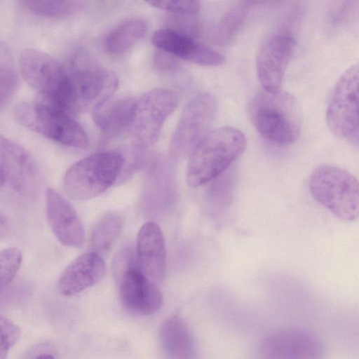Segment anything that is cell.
<instances>
[{
    "mask_svg": "<svg viewBox=\"0 0 359 359\" xmlns=\"http://www.w3.org/2000/svg\"><path fill=\"white\" fill-rule=\"evenodd\" d=\"M248 114L257 131L274 144H290L299 137L301 109L295 97L287 92L263 89L251 99Z\"/></svg>",
    "mask_w": 359,
    "mask_h": 359,
    "instance_id": "6da1fadb",
    "label": "cell"
},
{
    "mask_svg": "<svg viewBox=\"0 0 359 359\" xmlns=\"http://www.w3.org/2000/svg\"><path fill=\"white\" fill-rule=\"evenodd\" d=\"M147 32V24L142 19H133L123 22L107 36L105 48L114 55L123 54L140 40Z\"/></svg>",
    "mask_w": 359,
    "mask_h": 359,
    "instance_id": "44dd1931",
    "label": "cell"
},
{
    "mask_svg": "<svg viewBox=\"0 0 359 359\" xmlns=\"http://www.w3.org/2000/svg\"><path fill=\"white\" fill-rule=\"evenodd\" d=\"M37 165L20 145L0 135V172L5 184L20 194L29 195L39 182Z\"/></svg>",
    "mask_w": 359,
    "mask_h": 359,
    "instance_id": "5bb4252c",
    "label": "cell"
},
{
    "mask_svg": "<svg viewBox=\"0 0 359 359\" xmlns=\"http://www.w3.org/2000/svg\"><path fill=\"white\" fill-rule=\"evenodd\" d=\"M324 353L320 339L300 327L282 328L267 334L260 341L258 353L264 358H320Z\"/></svg>",
    "mask_w": 359,
    "mask_h": 359,
    "instance_id": "8fae6325",
    "label": "cell"
},
{
    "mask_svg": "<svg viewBox=\"0 0 359 359\" xmlns=\"http://www.w3.org/2000/svg\"><path fill=\"white\" fill-rule=\"evenodd\" d=\"M295 47L292 36L287 32H276L260 46L256 56V69L263 89H280Z\"/></svg>",
    "mask_w": 359,
    "mask_h": 359,
    "instance_id": "4fadbf2b",
    "label": "cell"
},
{
    "mask_svg": "<svg viewBox=\"0 0 359 359\" xmlns=\"http://www.w3.org/2000/svg\"><path fill=\"white\" fill-rule=\"evenodd\" d=\"M106 266L100 254L89 252L81 255L65 269L58 280L57 289L64 296H72L100 282Z\"/></svg>",
    "mask_w": 359,
    "mask_h": 359,
    "instance_id": "ac0fdd59",
    "label": "cell"
},
{
    "mask_svg": "<svg viewBox=\"0 0 359 359\" xmlns=\"http://www.w3.org/2000/svg\"><path fill=\"white\" fill-rule=\"evenodd\" d=\"M136 100L131 97L111 99L93 111L97 126L109 136H116L130 130Z\"/></svg>",
    "mask_w": 359,
    "mask_h": 359,
    "instance_id": "d6986e66",
    "label": "cell"
},
{
    "mask_svg": "<svg viewBox=\"0 0 359 359\" xmlns=\"http://www.w3.org/2000/svg\"><path fill=\"white\" fill-rule=\"evenodd\" d=\"M5 184V181H4V178L1 174V172H0V189L1 187H3Z\"/></svg>",
    "mask_w": 359,
    "mask_h": 359,
    "instance_id": "1f68e13d",
    "label": "cell"
},
{
    "mask_svg": "<svg viewBox=\"0 0 359 359\" xmlns=\"http://www.w3.org/2000/svg\"><path fill=\"white\" fill-rule=\"evenodd\" d=\"M159 341L163 353L170 358H192L196 353L194 337L184 321L177 316L169 317L161 324Z\"/></svg>",
    "mask_w": 359,
    "mask_h": 359,
    "instance_id": "ffe728a7",
    "label": "cell"
},
{
    "mask_svg": "<svg viewBox=\"0 0 359 359\" xmlns=\"http://www.w3.org/2000/svg\"><path fill=\"white\" fill-rule=\"evenodd\" d=\"M124 164V158L117 151L92 154L73 164L63 178L67 195L74 200H87L97 196L116 180Z\"/></svg>",
    "mask_w": 359,
    "mask_h": 359,
    "instance_id": "277c9868",
    "label": "cell"
},
{
    "mask_svg": "<svg viewBox=\"0 0 359 359\" xmlns=\"http://www.w3.org/2000/svg\"><path fill=\"white\" fill-rule=\"evenodd\" d=\"M32 354V358H56V353L51 345L48 344L45 346H40L36 348Z\"/></svg>",
    "mask_w": 359,
    "mask_h": 359,
    "instance_id": "f1b7e54d",
    "label": "cell"
},
{
    "mask_svg": "<svg viewBox=\"0 0 359 359\" xmlns=\"http://www.w3.org/2000/svg\"><path fill=\"white\" fill-rule=\"evenodd\" d=\"M358 65L337 80L326 111V123L337 137L358 145Z\"/></svg>",
    "mask_w": 359,
    "mask_h": 359,
    "instance_id": "ba28073f",
    "label": "cell"
},
{
    "mask_svg": "<svg viewBox=\"0 0 359 359\" xmlns=\"http://www.w3.org/2000/svg\"><path fill=\"white\" fill-rule=\"evenodd\" d=\"M244 134L233 127L210 131L189 155L187 182L198 187L224 172L245 151Z\"/></svg>",
    "mask_w": 359,
    "mask_h": 359,
    "instance_id": "7a4b0ae2",
    "label": "cell"
},
{
    "mask_svg": "<svg viewBox=\"0 0 359 359\" xmlns=\"http://www.w3.org/2000/svg\"><path fill=\"white\" fill-rule=\"evenodd\" d=\"M19 70L24 80L39 94L38 96L67 111L69 75L67 68L60 62L43 51L26 48L20 54Z\"/></svg>",
    "mask_w": 359,
    "mask_h": 359,
    "instance_id": "52a82bcc",
    "label": "cell"
},
{
    "mask_svg": "<svg viewBox=\"0 0 359 359\" xmlns=\"http://www.w3.org/2000/svg\"><path fill=\"white\" fill-rule=\"evenodd\" d=\"M67 70L69 113L95 110L110 98L118 87V79L114 72L86 64L79 57L73 59Z\"/></svg>",
    "mask_w": 359,
    "mask_h": 359,
    "instance_id": "8992f818",
    "label": "cell"
},
{
    "mask_svg": "<svg viewBox=\"0 0 359 359\" xmlns=\"http://www.w3.org/2000/svg\"><path fill=\"white\" fill-rule=\"evenodd\" d=\"M20 337V327L9 318L0 315V359L7 357Z\"/></svg>",
    "mask_w": 359,
    "mask_h": 359,
    "instance_id": "484cf974",
    "label": "cell"
},
{
    "mask_svg": "<svg viewBox=\"0 0 359 359\" xmlns=\"http://www.w3.org/2000/svg\"><path fill=\"white\" fill-rule=\"evenodd\" d=\"M122 219L115 213L103 216L93 226L90 236L92 251L100 255L107 252L114 244L121 233Z\"/></svg>",
    "mask_w": 359,
    "mask_h": 359,
    "instance_id": "7402d4cb",
    "label": "cell"
},
{
    "mask_svg": "<svg viewBox=\"0 0 359 359\" xmlns=\"http://www.w3.org/2000/svg\"><path fill=\"white\" fill-rule=\"evenodd\" d=\"M281 0H243L244 4L246 6H252L257 4H266L276 3Z\"/></svg>",
    "mask_w": 359,
    "mask_h": 359,
    "instance_id": "4dcf8cb0",
    "label": "cell"
},
{
    "mask_svg": "<svg viewBox=\"0 0 359 359\" xmlns=\"http://www.w3.org/2000/svg\"><path fill=\"white\" fill-rule=\"evenodd\" d=\"M159 9L176 14L191 15L200 8L198 0H145Z\"/></svg>",
    "mask_w": 359,
    "mask_h": 359,
    "instance_id": "4316f807",
    "label": "cell"
},
{
    "mask_svg": "<svg viewBox=\"0 0 359 359\" xmlns=\"http://www.w3.org/2000/svg\"><path fill=\"white\" fill-rule=\"evenodd\" d=\"M309 189L313 198L339 219L351 222L358 216V182L349 172L322 165L312 172Z\"/></svg>",
    "mask_w": 359,
    "mask_h": 359,
    "instance_id": "5b68a950",
    "label": "cell"
},
{
    "mask_svg": "<svg viewBox=\"0 0 359 359\" xmlns=\"http://www.w3.org/2000/svg\"><path fill=\"white\" fill-rule=\"evenodd\" d=\"M121 302L130 313L149 316L163 304V294L158 284L148 278L135 262L117 276Z\"/></svg>",
    "mask_w": 359,
    "mask_h": 359,
    "instance_id": "7c38bea8",
    "label": "cell"
},
{
    "mask_svg": "<svg viewBox=\"0 0 359 359\" xmlns=\"http://www.w3.org/2000/svg\"><path fill=\"white\" fill-rule=\"evenodd\" d=\"M46 214L52 231L61 243L72 248L83 245L84 229L76 212L67 199L51 188L46 192Z\"/></svg>",
    "mask_w": 359,
    "mask_h": 359,
    "instance_id": "9a60e30c",
    "label": "cell"
},
{
    "mask_svg": "<svg viewBox=\"0 0 359 359\" xmlns=\"http://www.w3.org/2000/svg\"><path fill=\"white\" fill-rule=\"evenodd\" d=\"M217 102L210 93H201L185 106L170 141V154L175 160L189 156L210 132Z\"/></svg>",
    "mask_w": 359,
    "mask_h": 359,
    "instance_id": "9c48e42d",
    "label": "cell"
},
{
    "mask_svg": "<svg viewBox=\"0 0 359 359\" xmlns=\"http://www.w3.org/2000/svg\"><path fill=\"white\" fill-rule=\"evenodd\" d=\"M18 121L28 129L60 144L79 149L88 147V136L67 111L38 96L33 102L18 104L14 110Z\"/></svg>",
    "mask_w": 359,
    "mask_h": 359,
    "instance_id": "3957f363",
    "label": "cell"
},
{
    "mask_svg": "<svg viewBox=\"0 0 359 359\" xmlns=\"http://www.w3.org/2000/svg\"><path fill=\"white\" fill-rule=\"evenodd\" d=\"M18 84V74L10 49L0 42V110L12 99Z\"/></svg>",
    "mask_w": 359,
    "mask_h": 359,
    "instance_id": "603a6c76",
    "label": "cell"
},
{
    "mask_svg": "<svg viewBox=\"0 0 359 359\" xmlns=\"http://www.w3.org/2000/svg\"><path fill=\"white\" fill-rule=\"evenodd\" d=\"M137 262L141 271L158 285L164 279L166 252L163 233L152 222L144 224L137 238Z\"/></svg>",
    "mask_w": 359,
    "mask_h": 359,
    "instance_id": "e0dca14e",
    "label": "cell"
},
{
    "mask_svg": "<svg viewBox=\"0 0 359 359\" xmlns=\"http://www.w3.org/2000/svg\"><path fill=\"white\" fill-rule=\"evenodd\" d=\"M243 13L241 10L231 11L224 18L219 27L217 34L222 41L229 40L231 35L239 27L243 20Z\"/></svg>",
    "mask_w": 359,
    "mask_h": 359,
    "instance_id": "83f0119b",
    "label": "cell"
},
{
    "mask_svg": "<svg viewBox=\"0 0 359 359\" xmlns=\"http://www.w3.org/2000/svg\"><path fill=\"white\" fill-rule=\"evenodd\" d=\"M10 232V227L6 217L0 213V239L7 236Z\"/></svg>",
    "mask_w": 359,
    "mask_h": 359,
    "instance_id": "f546056e",
    "label": "cell"
},
{
    "mask_svg": "<svg viewBox=\"0 0 359 359\" xmlns=\"http://www.w3.org/2000/svg\"><path fill=\"white\" fill-rule=\"evenodd\" d=\"M177 104L176 93L154 88L135 101L130 131L136 144L146 148L158 139L161 128Z\"/></svg>",
    "mask_w": 359,
    "mask_h": 359,
    "instance_id": "30bf717a",
    "label": "cell"
},
{
    "mask_svg": "<svg viewBox=\"0 0 359 359\" xmlns=\"http://www.w3.org/2000/svg\"><path fill=\"white\" fill-rule=\"evenodd\" d=\"M151 41L160 50L197 65L219 66L225 60L217 51L198 43L191 36L172 29L155 31Z\"/></svg>",
    "mask_w": 359,
    "mask_h": 359,
    "instance_id": "2e32d148",
    "label": "cell"
},
{
    "mask_svg": "<svg viewBox=\"0 0 359 359\" xmlns=\"http://www.w3.org/2000/svg\"><path fill=\"white\" fill-rule=\"evenodd\" d=\"M22 253L16 248L0 251V291L14 278L22 263Z\"/></svg>",
    "mask_w": 359,
    "mask_h": 359,
    "instance_id": "d4e9b609",
    "label": "cell"
},
{
    "mask_svg": "<svg viewBox=\"0 0 359 359\" xmlns=\"http://www.w3.org/2000/svg\"><path fill=\"white\" fill-rule=\"evenodd\" d=\"M25 6L35 15L60 18L69 15L74 8V0H22Z\"/></svg>",
    "mask_w": 359,
    "mask_h": 359,
    "instance_id": "cb8c5ba5",
    "label": "cell"
}]
</instances>
